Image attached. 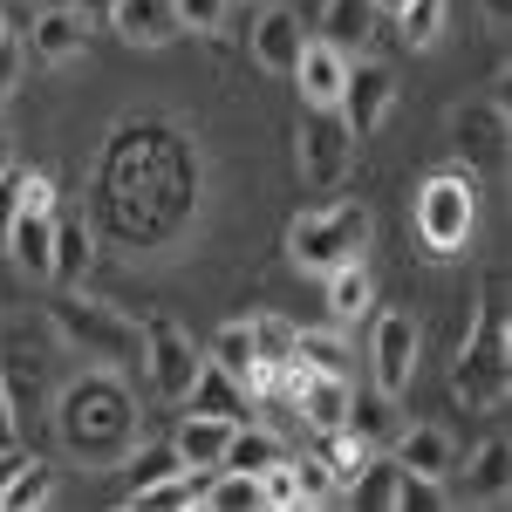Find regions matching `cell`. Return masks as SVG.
<instances>
[{
  "mask_svg": "<svg viewBox=\"0 0 512 512\" xmlns=\"http://www.w3.org/2000/svg\"><path fill=\"white\" fill-rule=\"evenodd\" d=\"M226 437H233V424H226V417L192 410V417L178 424V437H171V444H178V458H185L192 472H212V465H219V451H226Z\"/></svg>",
  "mask_w": 512,
  "mask_h": 512,
  "instance_id": "17",
  "label": "cell"
},
{
  "mask_svg": "<svg viewBox=\"0 0 512 512\" xmlns=\"http://www.w3.org/2000/svg\"><path fill=\"white\" fill-rule=\"evenodd\" d=\"M376 7H390V14H403V7H410V0H376Z\"/></svg>",
  "mask_w": 512,
  "mask_h": 512,
  "instance_id": "41",
  "label": "cell"
},
{
  "mask_svg": "<svg viewBox=\"0 0 512 512\" xmlns=\"http://www.w3.org/2000/svg\"><path fill=\"white\" fill-rule=\"evenodd\" d=\"M396 103V76L390 62H355L349 55V76H342V96H335V117L349 123V137H376L383 117Z\"/></svg>",
  "mask_w": 512,
  "mask_h": 512,
  "instance_id": "5",
  "label": "cell"
},
{
  "mask_svg": "<svg viewBox=\"0 0 512 512\" xmlns=\"http://www.w3.org/2000/svg\"><path fill=\"white\" fill-rule=\"evenodd\" d=\"M390 458L403 472H424V478H451L458 472V444L451 431H437V424H410V431L390 437Z\"/></svg>",
  "mask_w": 512,
  "mask_h": 512,
  "instance_id": "10",
  "label": "cell"
},
{
  "mask_svg": "<svg viewBox=\"0 0 512 512\" xmlns=\"http://www.w3.org/2000/svg\"><path fill=\"white\" fill-rule=\"evenodd\" d=\"M328 280V315L335 321H355L369 301H376V287H369V267L362 260H349V267H335V274H321Z\"/></svg>",
  "mask_w": 512,
  "mask_h": 512,
  "instance_id": "24",
  "label": "cell"
},
{
  "mask_svg": "<svg viewBox=\"0 0 512 512\" xmlns=\"http://www.w3.org/2000/svg\"><path fill=\"white\" fill-rule=\"evenodd\" d=\"M123 506L137 512V506H198V472H171L158 478V485H144V492H130Z\"/></svg>",
  "mask_w": 512,
  "mask_h": 512,
  "instance_id": "30",
  "label": "cell"
},
{
  "mask_svg": "<svg viewBox=\"0 0 512 512\" xmlns=\"http://www.w3.org/2000/svg\"><path fill=\"white\" fill-rule=\"evenodd\" d=\"M89 260H96V239L89 226H55V246H48V274L62 280V287H76L89 274Z\"/></svg>",
  "mask_w": 512,
  "mask_h": 512,
  "instance_id": "22",
  "label": "cell"
},
{
  "mask_svg": "<svg viewBox=\"0 0 512 512\" xmlns=\"http://www.w3.org/2000/svg\"><path fill=\"white\" fill-rule=\"evenodd\" d=\"M444 21H451V0H410L403 7V41L410 48H431L444 35Z\"/></svg>",
  "mask_w": 512,
  "mask_h": 512,
  "instance_id": "28",
  "label": "cell"
},
{
  "mask_svg": "<svg viewBox=\"0 0 512 512\" xmlns=\"http://www.w3.org/2000/svg\"><path fill=\"white\" fill-rule=\"evenodd\" d=\"M369 21H376V0H328V7H321V41L342 48V55H355V48L369 41Z\"/></svg>",
  "mask_w": 512,
  "mask_h": 512,
  "instance_id": "21",
  "label": "cell"
},
{
  "mask_svg": "<svg viewBox=\"0 0 512 512\" xmlns=\"http://www.w3.org/2000/svg\"><path fill=\"white\" fill-rule=\"evenodd\" d=\"M287 458V444H280L274 431H260V424H233V437H226V451H219V465L226 472H267V465H280Z\"/></svg>",
  "mask_w": 512,
  "mask_h": 512,
  "instance_id": "18",
  "label": "cell"
},
{
  "mask_svg": "<svg viewBox=\"0 0 512 512\" xmlns=\"http://www.w3.org/2000/svg\"><path fill=\"white\" fill-rule=\"evenodd\" d=\"M342 144H349V123L335 117V110H308V178L328 185L342 171V158H349Z\"/></svg>",
  "mask_w": 512,
  "mask_h": 512,
  "instance_id": "19",
  "label": "cell"
},
{
  "mask_svg": "<svg viewBox=\"0 0 512 512\" xmlns=\"http://www.w3.org/2000/svg\"><path fill=\"white\" fill-rule=\"evenodd\" d=\"M396 485H403V465L396 458H362V478H355V506L369 512H396Z\"/></svg>",
  "mask_w": 512,
  "mask_h": 512,
  "instance_id": "25",
  "label": "cell"
},
{
  "mask_svg": "<svg viewBox=\"0 0 512 512\" xmlns=\"http://www.w3.org/2000/svg\"><path fill=\"white\" fill-rule=\"evenodd\" d=\"M205 362H219L226 376H239V390H246L253 362H260V355H253V328H246V321H226V328L212 335V349H205Z\"/></svg>",
  "mask_w": 512,
  "mask_h": 512,
  "instance_id": "27",
  "label": "cell"
},
{
  "mask_svg": "<svg viewBox=\"0 0 512 512\" xmlns=\"http://www.w3.org/2000/svg\"><path fill=\"white\" fill-rule=\"evenodd\" d=\"M21 205L28 212H55V185L48 178H21Z\"/></svg>",
  "mask_w": 512,
  "mask_h": 512,
  "instance_id": "37",
  "label": "cell"
},
{
  "mask_svg": "<svg viewBox=\"0 0 512 512\" xmlns=\"http://www.w3.org/2000/svg\"><path fill=\"white\" fill-rule=\"evenodd\" d=\"M349 376H308V383H301V396H294V403H301V417H308V424H315L321 437L328 431H342V417H349Z\"/></svg>",
  "mask_w": 512,
  "mask_h": 512,
  "instance_id": "16",
  "label": "cell"
},
{
  "mask_svg": "<svg viewBox=\"0 0 512 512\" xmlns=\"http://www.w3.org/2000/svg\"><path fill=\"white\" fill-rule=\"evenodd\" d=\"M89 48V14L82 7H41L35 14V62H76Z\"/></svg>",
  "mask_w": 512,
  "mask_h": 512,
  "instance_id": "12",
  "label": "cell"
},
{
  "mask_svg": "<svg viewBox=\"0 0 512 512\" xmlns=\"http://www.w3.org/2000/svg\"><path fill=\"white\" fill-rule=\"evenodd\" d=\"M14 82H21V48H14V41H0V110H7Z\"/></svg>",
  "mask_w": 512,
  "mask_h": 512,
  "instance_id": "36",
  "label": "cell"
},
{
  "mask_svg": "<svg viewBox=\"0 0 512 512\" xmlns=\"http://www.w3.org/2000/svg\"><path fill=\"white\" fill-rule=\"evenodd\" d=\"M485 14H492V28H506V21H512V0H485Z\"/></svg>",
  "mask_w": 512,
  "mask_h": 512,
  "instance_id": "39",
  "label": "cell"
},
{
  "mask_svg": "<svg viewBox=\"0 0 512 512\" xmlns=\"http://www.w3.org/2000/svg\"><path fill=\"white\" fill-rule=\"evenodd\" d=\"M506 465H512V444L506 437H485L472 458V492L485 506H506Z\"/></svg>",
  "mask_w": 512,
  "mask_h": 512,
  "instance_id": "26",
  "label": "cell"
},
{
  "mask_svg": "<svg viewBox=\"0 0 512 512\" xmlns=\"http://www.w3.org/2000/svg\"><path fill=\"white\" fill-rule=\"evenodd\" d=\"M48 492H55V465H41V458H28V465H14V472L0 478V506L7 512L48 506Z\"/></svg>",
  "mask_w": 512,
  "mask_h": 512,
  "instance_id": "23",
  "label": "cell"
},
{
  "mask_svg": "<svg viewBox=\"0 0 512 512\" xmlns=\"http://www.w3.org/2000/svg\"><path fill=\"white\" fill-rule=\"evenodd\" d=\"M14 212H21V171H0V239L14 226Z\"/></svg>",
  "mask_w": 512,
  "mask_h": 512,
  "instance_id": "35",
  "label": "cell"
},
{
  "mask_svg": "<svg viewBox=\"0 0 512 512\" xmlns=\"http://www.w3.org/2000/svg\"><path fill=\"white\" fill-rule=\"evenodd\" d=\"M48 246H55V212H14V226L0 239V253L14 260V267H28V274H48Z\"/></svg>",
  "mask_w": 512,
  "mask_h": 512,
  "instance_id": "14",
  "label": "cell"
},
{
  "mask_svg": "<svg viewBox=\"0 0 512 512\" xmlns=\"http://www.w3.org/2000/svg\"><path fill=\"white\" fill-rule=\"evenodd\" d=\"M110 21H117V35L137 41V48H158V41L178 35V7H171V0H110Z\"/></svg>",
  "mask_w": 512,
  "mask_h": 512,
  "instance_id": "13",
  "label": "cell"
},
{
  "mask_svg": "<svg viewBox=\"0 0 512 512\" xmlns=\"http://www.w3.org/2000/svg\"><path fill=\"white\" fill-rule=\"evenodd\" d=\"M451 390L465 396V403H499V396H506V328H499V280H492V294H485V342H478V349H465L458 376H451Z\"/></svg>",
  "mask_w": 512,
  "mask_h": 512,
  "instance_id": "6",
  "label": "cell"
},
{
  "mask_svg": "<svg viewBox=\"0 0 512 512\" xmlns=\"http://www.w3.org/2000/svg\"><path fill=\"white\" fill-rule=\"evenodd\" d=\"M301 41H308L301 14H294V7H267V14L253 21V62H260V69H274V76H294Z\"/></svg>",
  "mask_w": 512,
  "mask_h": 512,
  "instance_id": "9",
  "label": "cell"
},
{
  "mask_svg": "<svg viewBox=\"0 0 512 512\" xmlns=\"http://www.w3.org/2000/svg\"><path fill=\"white\" fill-rule=\"evenodd\" d=\"M192 410H205V417H226V424H246V390H239V376H226L219 362H198V383L192 396H185Z\"/></svg>",
  "mask_w": 512,
  "mask_h": 512,
  "instance_id": "15",
  "label": "cell"
},
{
  "mask_svg": "<svg viewBox=\"0 0 512 512\" xmlns=\"http://www.w3.org/2000/svg\"><path fill=\"white\" fill-rule=\"evenodd\" d=\"M144 362H151V383H158L164 403H185L205 355L192 349V335H185L178 321H151V328H144Z\"/></svg>",
  "mask_w": 512,
  "mask_h": 512,
  "instance_id": "7",
  "label": "cell"
},
{
  "mask_svg": "<svg viewBox=\"0 0 512 512\" xmlns=\"http://www.w3.org/2000/svg\"><path fill=\"white\" fill-rule=\"evenodd\" d=\"M246 328H253V355H260V362L294 355V328H287V321H246Z\"/></svg>",
  "mask_w": 512,
  "mask_h": 512,
  "instance_id": "34",
  "label": "cell"
},
{
  "mask_svg": "<svg viewBox=\"0 0 512 512\" xmlns=\"http://www.w3.org/2000/svg\"><path fill=\"white\" fill-rule=\"evenodd\" d=\"M0 171H14V137H7V123H0Z\"/></svg>",
  "mask_w": 512,
  "mask_h": 512,
  "instance_id": "40",
  "label": "cell"
},
{
  "mask_svg": "<svg viewBox=\"0 0 512 512\" xmlns=\"http://www.w3.org/2000/svg\"><path fill=\"white\" fill-rule=\"evenodd\" d=\"M48 315H55V335H62L69 349H82L89 362H137V355H144V328H130V321L110 315V308H89L76 294H62Z\"/></svg>",
  "mask_w": 512,
  "mask_h": 512,
  "instance_id": "3",
  "label": "cell"
},
{
  "mask_svg": "<svg viewBox=\"0 0 512 512\" xmlns=\"http://www.w3.org/2000/svg\"><path fill=\"white\" fill-rule=\"evenodd\" d=\"M451 499H444V478H424V472H403V485H396V512H444Z\"/></svg>",
  "mask_w": 512,
  "mask_h": 512,
  "instance_id": "32",
  "label": "cell"
},
{
  "mask_svg": "<svg viewBox=\"0 0 512 512\" xmlns=\"http://www.w3.org/2000/svg\"><path fill=\"white\" fill-rule=\"evenodd\" d=\"M21 444V424H14V396H7V383H0V458Z\"/></svg>",
  "mask_w": 512,
  "mask_h": 512,
  "instance_id": "38",
  "label": "cell"
},
{
  "mask_svg": "<svg viewBox=\"0 0 512 512\" xmlns=\"http://www.w3.org/2000/svg\"><path fill=\"white\" fill-rule=\"evenodd\" d=\"M130 472H137L130 492H144V485H158V478H171V472H192V465L178 458V444H144V451L130 458Z\"/></svg>",
  "mask_w": 512,
  "mask_h": 512,
  "instance_id": "31",
  "label": "cell"
},
{
  "mask_svg": "<svg viewBox=\"0 0 512 512\" xmlns=\"http://www.w3.org/2000/svg\"><path fill=\"white\" fill-rule=\"evenodd\" d=\"M287 253H294V267H301V274H335V267H349V260L369 253V212H362V205L308 212V219H294Z\"/></svg>",
  "mask_w": 512,
  "mask_h": 512,
  "instance_id": "2",
  "label": "cell"
},
{
  "mask_svg": "<svg viewBox=\"0 0 512 512\" xmlns=\"http://www.w3.org/2000/svg\"><path fill=\"white\" fill-rule=\"evenodd\" d=\"M55 431H62V444H69L76 458L110 465L123 444L137 437V403H130V390H123L117 376H82V383L62 390Z\"/></svg>",
  "mask_w": 512,
  "mask_h": 512,
  "instance_id": "1",
  "label": "cell"
},
{
  "mask_svg": "<svg viewBox=\"0 0 512 512\" xmlns=\"http://www.w3.org/2000/svg\"><path fill=\"white\" fill-rule=\"evenodd\" d=\"M478 226V198H472V178L465 171H444L417 192V239L431 246L437 260H451Z\"/></svg>",
  "mask_w": 512,
  "mask_h": 512,
  "instance_id": "4",
  "label": "cell"
},
{
  "mask_svg": "<svg viewBox=\"0 0 512 512\" xmlns=\"http://www.w3.org/2000/svg\"><path fill=\"white\" fill-rule=\"evenodd\" d=\"M0 41H7V21H0Z\"/></svg>",
  "mask_w": 512,
  "mask_h": 512,
  "instance_id": "42",
  "label": "cell"
},
{
  "mask_svg": "<svg viewBox=\"0 0 512 512\" xmlns=\"http://www.w3.org/2000/svg\"><path fill=\"white\" fill-rule=\"evenodd\" d=\"M171 7H178V35H185V28H192V35H212L233 0H171Z\"/></svg>",
  "mask_w": 512,
  "mask_h": 512,
  "instance_id": "33",
  "label": "cell"
},
{
  "mask_svg": "<svg viewBox=\"0 0 512 512\" xmlns=\"http://www.w3.org/2000/svg\"><path fill=\"white\" fill-rule=\"evenodd\" d=\"M294 355L308 362V369H321V376H349V349H342V335H294Z\"/></svg>",
  "mask_w": 512,
  "mask_h": 512,
  "instance_id": "29",
  "label": "cell"
},
{
  "mask_svg": "<svg viewBox=\"0 0 512 512\" xmlns=\"http://www.w3.org/2000/svg\"><path fill=\"white\" fill-rule=\"evenodd\" d=\"M342 76H349V55H342V48H328V41H301L294 82H301L308 110H335V96H342Z\"/></svg>",
  "mask_w": 512,
  "mask_h": 512,
  "instance_id": "11",
  "label": "cell"
},
{
  "mask_svg": "<svg viewBox=\"0 0 512 512\" xmlns=\"http://www.w3.org/2000/svg\"><path fill=\"white\" fill-rule=\"evenodd\" d=\"M342 431L355 437V444H390L396 437V396L390 390H369V396H349V417H342Z\"/></svg>",
  "mask_w": 512,
  "mask_h": 512,
  "instance_id": "20",
  "label": "cell"
},
{
  "mask_svg": "<svg viewBox=\"0 0 512 512\" xmlns=\"http://www.w3.org/2000/svg\"><path fill=\"white\" fill-rule=\"evenodd\" d=\"M417 321L410 315H376V335H369V369H376V390H390V396H403V383L417 376Z\"/></svg>",
  "mask_w": 512,
  "mask_h": 512,
  "instance_id": "8",
  "label": "cell"
}]
</instances>
